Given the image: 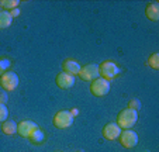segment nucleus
Returning a JSON list of instances; mask_svg holds the SVG:
<instances>
[{
  "instance_id": "obj_19",
  "label": "nucleus",
  "mask_w": 159,
  "mask_h": 152,
  "mask_svg": "<svg viewBox=\"0 0 159 152\" xmlns=\"http://www.w3.org/2000/svg\"><path fill=\"white\" fill-rule=\"evenodd\" d=\"M9 117V110H7L6 104H0V122H4Z\"/></svg>"
},
{
  "instance_id": "obj_11",
  "label": "nucleus",
  "mask_w": 159,
  "mask_h": 152,
  "mask_svg": "<svg viewBox=\"0 0 159 152\" xmlns=\"http://www.w3.org/2000/svg\"><path fill=\"white\" fill-rule=\"evenodd\" d=\"M62 69L65 73H69L72 76H75V75H79V72H80V65L75 59H66L62 63Z\"/></svg>"
},
{
  "instance_id": "obj_26",
  "label": "nucleus",
  "mask_w": 159,
  "mask_h": 152,
  "mask_svg": "<svg viewBox=\"0 0 159 152\" xmlns=\"http://www.w3.org/2000/svg\"><path fill=\"white\" fill-rule=\"evenodd\" d=\"M57 152H61V151H57Z\"/></svg>"
},
{
  "instance_id": "obj_18",
  "label": "nucleus",
  "mask_w": 159,
  "mask_h": 152,
  "mask_svg": "<svg viewBox=\"0 0 159 152\" xmlns=\"http://www.w3.org/2000/svg\"><path fill=\"white\" fill-rule=\"evenodd\" d=\"M11 66V61L9 59V58H0V72L2 73H4V72H7V69Z\"/></svg>"
},
{
  "instance_id": "obj_2",
  "label": "nucleus",
  "mask_w": 159,
  "mask_h": 152,
  "mask_svg": "<svg viewBox=\"0 0 159 152\" xmlns=\"http://www.w3.org/2000/svg\"><path fill=\"white\" fill-rule=\"evenodd\" d=\"M120 73V68L113 61H104L99 65V76L110 82V79H114Z\"/></svg>"
},
{
  "instance_id": "obj_20",
  "label": "nucleus",
  "mask_w": 159,
  "mask_h": 152,
  "mask_svg": "<svg viewBox=\"0 0 159 152\" xmlns=\"http://www.w3.org/2000/svg\"><path fill=\"white\" fill-rule=\"evenodd\" d=\"M128 107L132 108V110H137V111H138L139 108H141V101L137 100V99H132V100L128 103Z\"/></svg>"
},
{
  "instance_id": "obj_16",
  "label": "nucleus",
  "mask_w": 159,
  "mask_h": 152,
  "mask_svg": "<svg viewBox=\"0 0 159 152\" xmlns=\"http://www.w3.org/2000/svg\"><path fill=\"white\" fill-rule=\"evenodd\" d=\"M18 4H20L18 0H0V6L6 12H11L14 9H18Z\"/></svg>"
},
{
  "instance_id": "obj_14",
  "label": "nucleus",
  "mask_w": 159,
  "mask_h": 152,
  "mask_svg": "<svg viewBox=\"0 0 159 152\" xmlns=\"http://www.w3.org/2000/svg\"><path fill=\"white\" fill-rule=\"evenodd\" d=\"M2 131L6 135H14L17 132V124L11 120H6V121L2 124Z\"/></svg>"
},
{
  "instance_id": "obj_25",
  "label": "nucleus",
  "mask_w": 159,
  "mask_h": 152,
  "mask_svg": "<svg viewBox=\"0 0 159 152\" xmlns=\"http://www.w3.org/2000/svg\"><path fill=\"white\" fill-rule=\"evenodd\" d=\"M0 76H2V72H0Z\"/></svg>"
},
{
  "instance_id": "obj_24",
  "label": "nucleus",
  "mask_w": 159,
  "mask_h": 152,
  "mask_svg": "<svg viewBox=\"0 0 159 152\" xmlns=\"http://www.w3.org/2000/svg\"><path fill=\"white\" fill-rule=\"evenodd\" d=\"M0 12H2V6H0Z\"/></svg>"
},
{
  "instance_id": "obj_7",
  "label": "nucleus",
  "mask_w": 159,
  "mask_h": 152,
  "mask_svg": "<svg viewBox=\"0 0 159 152\" xmlns=\"http://www.w3.org/2000/svg\"><path fill=\"white\" fill-rule=\"evenodd\" d=\"M79 76H80L82 81L93 82L94 79L99 78V65H97V63H89V65H84L83 68H80Z\"/></svg>"
},
{
  "instance_id": "obj_21",
  "label": "nucleus",
  "mask_w": 159,
  "mask_h": 152,
  "mask_svg": "<svg viewBox=\"0 0 159 152\" xmlns=\"http://www.w3.org/2000/svg\"><path fill=\"white\" fill-rule=\"evenodd\" d=\"M9 100V96L6 92H0V104H6Z\"/></svg>"
},
{
  "instance_id": "obj_6",
  "label": "nucleus",
  "mask_w": 159,
  "mask_h": 152,
  "mask_svg": "<svg viewBox=\"0 0 159 152\" xmlns=\"http://www.w3.org/2000/svg\"><path fill=\"white\" fill-rule=\"evenodd\" d=\"M118 140H120L121 146H124L127 149H131L134 146H137L139 138H138V134L135 131H132V130H124V131H121Z\"/></svg>"
},
{
  "instance_id": "obj_5",
  "label": "nucleus",
  "mask_w": 159,
  "mask_h": 152,
  "mask_svg": "<svg viewBox=\"0 0 159 152\" xmlns=\"http://www.w3.org/2000/svg\"><path fill=\"white\" fill-rule=\"evenodd\" d=\"M90 92L96 97H103L110 92V82L103 78H97L90 85Z\"/></svg>"
},
{
  "instance_id": "obj_8",
  "label": "nucleus",
  "mask_w": 159,
  "mask_h": 152,
  "mask_svg": "<svg viewBox=\"0 0 159 152\" xmlns=\"http://www.w3.org/2000/svg\"><path fill=\"white\" fill-rule=\"evenodd\" d=\"M35 128H38V127H37V124L34 121L24 120V121H21L17 124V134H20L23 138H28Z\"/></svg>"
},
{
  "instance_id": "obj_13",
  "label": "nucleus",
  "mask_w": 159,
  "mask_h": 152,
  "mask_svg": "<svg viewBox=\"0 0 159 152\" xmlns=\"http://www.w3.org/2000/svg\"><path fill=\"white\" fill-rule=\"evenodd\" d=\"M13 23V17L10 14V12L6 10H2L0 12V30H4V28H9Z\"/></svg>"
},
{
  "instance_id": "obj_9",
  "label": "nucleus",
  "mask_w": 159,
  "mask_h": 152,
  "mask_svg": "<svg viewBox=\"0 0 159 152\" xmlns=\"http://www.w3.org/2000/svg\"><path fill=\"white\" fill-rule=\"evenodd\" d=\"M121 131H123V130L117 125V122H108L107 125H104V128H103V137H104L106 140L114 141L120 137Z\"/></svg>"
},
{
  "instance_id": "obj_22",
  "label": "nucleus",
  "mask_w": 159,
  "mask_h": 152,
  "mask_svg": "<svg viewBox=\"0 0 159 152\" xmlns=\"http://www.w3.org/2000/svg\"><path fill=\"white\" fill-rule=\"evenodd\" d=\"M10 14H11V17L14 18V17H17V16H20V10L14 9V10H11V12H10Z\"/></svg>"
},
{
  "instance_id": "obj_17",
  "label": "nucleus",
  "mask_w": 159,
  "mask_h": 152,
  "mask_svg": "<svg viewBox=\"0 0 159 152\" xmlns=\"http://www.w3.org/2000/svg\"><path fill=\"white\" fill-rule=\"evenodd\" d=\"M148 65L152 69H155V71L159 69V54L158 52H153V54L148 58Z\"/></svg>"
},
{
  "instance_id": "obj_23",
  "label": "nucleus",
  "mask_w": 159,
  "mask_h": 152,
  "mask_svg": "<svg viewBox=\"0 0 159 152\" xmlns=\"http://www.w3.org/2000/svg\"><path fill=\"white\" fill-rule=\"evenodd\" d=\"M69 113H70V114H72V116H73V117H75V116H78L79 110H78V108H72V110H70V111H69Z\"/></svg>"
},
{
  "instance_id": "obj_12",
  "label": "nucleus",
  "mask_w": 159,
  "mask_h": 152,
  "mask_svg": "<svg viewBox=\"0 0 159 152\" xmlns=\"http://www.w3.org/2000/svg\"><path fill=\"white\" fill-rule=\"evenodd\" d=\"M145 16L152 21H158L159 20V4L156 2L148 3L145 7Z\"/></svg>"
},
{
  "instance_id": "obj_4",
  "label": "nucleus",
  "mask_w": 159,
  "mask_h": 152,
  "mask_svg": "<svg viewBox=\"0 0 159 152\" xmlns=\"http://www.w3.org/2000/svg\"><path fill=\"white\" fill-rule=\"evenodd\" d=\"M0 86L6 92H13L18 86V76L11 71H7L0 76Z\"/></svg>"
},
{
  "instance_id": "obj_10",
  "label": "nucleus",
  "mask_w": 159,
  "mask_h": 152,
  "mask_svg": "<svg viewBox=\"0 0 159 152\" xmlns=\"http://www.w3.org/2000/svg\"><path fill=\"white\" fill-rule=\"evenodd\" d=\"M55 82H57V85H58V87H59V89H63V90H65V89H70V87L75 85V76L62 72V73H59L57 76Z\"/></svg>"
},
{
  "instance_id": "obj_15",
  "label": "nucleus",
  "mask_w": 159,
  "mask_h": 152,
  "mask_svg": "<svg viewBox=\"0 0 159 152\" xmlns=\"http://www.w3.org/2000/svg\"><path fill=\"white\" fill-rule=\"evenodd\" d=\"M30 141L33 144H37V145H39V144H42L44 142V140H45V134H44V131H42L41 128H35L33 131V134L30 135Z\"/></svg>"
},
{
  "instance_id": "obj_3",
  "label": "nucleus",
  "mask_w": 159,
  "mask_h": 152,
  "mask_svg": "<svg viewBox=\"0 0 159 152\" xmlns=\"http://www.w3.org/2000/svg\"><path fill=\"white\" fill-rule=\"evenodd\" d=\"M73 118H75V117H73L69 111L61 110L54 116L52 124H54V127H57V128H59V130H65V128H69L70 125L73 124Z\"/></svg>"
},
{
  "instance_id": "obj_1",
  "label": "nucleus",
  "mask_w": 159,
  "mask_h": 152,
  "mask_svg": "<svg viewBox=\"0 0 159 152\" xmlns=\"http://www.w3.org/2000/svg\"><path fill=\"white\" fill-rule=\"evenodd\" d=\"M138 121V111L127 107L121 110L117 116V125L121 130H129L132 128Z\"/></svg>"
}]
</instances>
